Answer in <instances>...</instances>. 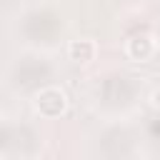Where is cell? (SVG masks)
I'll list each match as a JSON object with an SVG mask.
<instances>
[{
    "label": "cell",
    "mask_w": 160,
    "mask_h": 160,
    "mask_svg": "<svg viewBox=\"0 0 160 160\" xmlns=\"http://www.w3.org/2000/svg\"><path fill=\"white\" fill-rule=\"evenodd\" d=\"M95 55H98V45L90 38H78V40H70V45H68V58L78 65L92 62Z\"/></svg>",
    "instance_id": "obj_3"
},
{
    "label": "cell",
    "mask_w": 160,
    "mask_h": 160,
    "mask_svg": "<svg viewBox=\"0 0 160 160\" xmlns=\"http://www.w3.org/2000/svg\"><path fill=\"white\" fill-rule=\"evenodd\" d=\"M125 55L132 62H148L155 55V40L150 35H145V32H138L125 42Z\"/></svg>",
    "instance_id": "obj_2"
},
{
    "label": "cell",
    "mask_w": 160,
    "mask_h": 160,
    "mask_svg": "<svg viewBox=\"0 0 160 160\" xmlns=\"http://www.w3.org/2000/svg\"><path fill=\"white\" fill-rule=\"evenodd\" d=\"M150 105H152V110L160 112V88H155V90L150 92Z\"/></svg>",
    "instance_id": "obj_4"
},
{
    "label": "cell",
    "mask_w": 160,
    "mask_h": 160,
    "mask_svg": "<svg viewBox=\"0 0 160 160\" xmlns=\"http://www.w3.org/2000/svg\"><path fill=\"white\" fill-rule=\"evenodd\" d=\"M32 108H35V112H38L40 118H48V120L60 118V115H65V110H68V95H65L60 88H55V85L42 88V90L35 92Z\"/></svg>",
    "instance_id": "obj_1"
}]
</instances>
